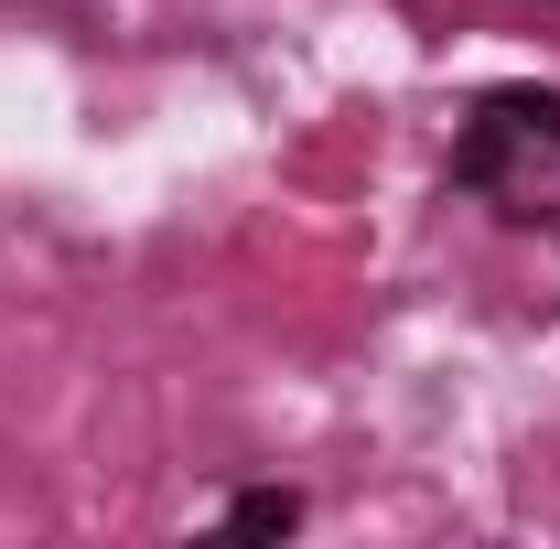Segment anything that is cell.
<instances>
[{
  "instance_id": "2",
  "label": "cell",
  "mask_w": 560,
  "mask_h": 549,
  "mask_svg": "<svg viewBox=\"0 0 560 549\" xmlns=\"http://www.w3.org/2000/svg\"><path fill=\"white\" fill-rule=\"evenodd\" d=\"M226 528H237V539H291V528H302V495H291V484H259V495L226 506Z\"/></svg>"
},
{
  "instance_id": "1",
  "label": "cell",
  "mask_w": 560,
  "mask_h": 549,
  "mask_svg": "<svg viewBox=\"0 0 560 549\" xmlns=\"http://www.w3.org/2000/svg\"><path fill=\"white\" fill-rule=\"evenodd\" d=\"M486 119L506 140H550L560 151V97H539V86H506V97H486Z\"/></svg>"
}]
</instances>
